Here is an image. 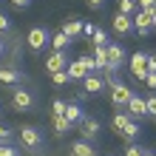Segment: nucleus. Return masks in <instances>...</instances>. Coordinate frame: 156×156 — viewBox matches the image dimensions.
<instances>
[{
  "instance_id": "36",
  "label": "nucleus",
  "mask_w": 156,
  "mask_h": 156,
  "mask_svg": "<svg viewBox=\"0 0 156 156\" xmlns=\"http://www.w3.org/2000/svg\"><path fill=\"white\" fill-rule=\"evenodd\" d=\"M85 3H88V9H102L105 0H85Z\"/></svg>"
},
{
  "instance_id": "19",
  "label": "nucleus",
  "mask_w": 156,
  "mask_h": 156,
  "mask_svg": "<svg viewBox=\"0 0 156 156\" xmlns=\"http://www.w3.org/2000/svg\"><path fill=\"white\" fill-rule=\"evenodd\" d=\"M71 156H94V148H91V142L80 139V142L71 145Z\"/></svg>"
},
{
  "instance_id": "18",
  "label": "nucleus",
  "mask_w": 156,
  "mask_h": 156,
  "mask_svg": "<svg viewBox=\"0 0 156 156\" xmlns=\"http://www.w3.org/2000/svg\"><path fill=\"white\" fill-rule=\"evenodd\" d=\"M128 122H131V116H128V111H116V114H114V119H111V128H114L116 133H122Z\"/></svg>"
},
{
  "instance_id": "28",
  "label": "nucleus",
  "mask_w": 156,
  "mask_h": 156,
  "mask_svg": "<svg viewBox=\"0 0 156 156\" xmlns=\"http://www.w3.org/2000/svg\"><path fill=\"white\" fill-rule=\"evenodd\" d=\"M145 102H148V116H153V119H156V94L145 97Z\"/></svg>"
},
{
  "instance_id": "14",
  "label": "nucleus",
  "mask_w": 156,
  "mask_h": 156,
  "mask_svg": "<svg viewBox=\"0 0 156 156\" xmlns=\"http://www.w3.org/2000/svg\"><path fill=\"white\" fill-rule=\"evenodd\" d=\"M62 116H66L71 125H82V119H85L88 114L82 111V108H80L77 102H68V105H66V114H62Z\"/></svg>"
},
{
  "instance_id": "41",
  "label": "nucleus",
  "mask_w": 156,
  "mask_h": 156,
  "mask_svg": "<svg viewBox=\"0 0 156 156\" xmlns=\"http://www.w3.org/2000/svg\"><path fill=\"white\" fill-rule=\"evenodd\" d=\"M153 12H156V6H153Z\"/></svg>"
},
{
  "instance_id": "5",
  "label": "nucleus",
  "mask_w": 156,
  "mask_h": 156,
  "mask_svg": "<svg viewBox=\"0 0 156 156\" xmlns=\"http://www.w3.org/2000/svg\"><path fill=\"white\" fill-rule=\"evenodd\" d=\"M131 94H133V91L128 88L125 82H119V80L111 85V102H114L116 108H128V102H131Z\"/></svg>"
},
{
  "instance_id": "15",
  "label": "nucleus",
  "mask_w": 156,
  "mask_h": 156,
  "mask_svg": "<svg viewBox=\"0 0 156 156\" xmlns=\"http://www.w3.org/2000/svg\"><path fill=\"white\" fill-rule=\"evenodd\" d=\"M20 80H23V74L14 66H3L0 68V82H6V85H20Z\"/></svg>"
},
{
  "instance_id": "35",
  "label": "nucleus",
  "mask_w": 156,
  "mask_h": 156,
  "mask_svg": "<svg viewBox=\"0 0 156 156\" xmlns=\"http://www.w3.org/2000/svg\"><path fill=\"white\" fill-rule=\"evenodd\" d=\"M12 6H14V9H29L31 0H12Z\"/></svg>"
},
{
  "instance_id": "8",
  "label": "nucleus",
  "mask_w": 156,
  "mask_h": 156,
  "mask_svg": "<svg viewBox=\"0 0 156 156\" xmlns=\"http://www.w3.org/2000/svg\"><path fill=\"white\" fill-rule=\"evenodd\" d=\"M131 74L136 80L148 77V54H145V51H133L131 54Z\"/></svg>"
},
{
  "instance_id": "13",
  "label": "nucleus",
  "mask_w": 156,
  "mask_h": 156,
  "mask_svg": "<svg viewBox=\"0 0 156 156\" xmlns=\"http://www.w3.org/2000/svg\"><path fill=\"white\" fill-rule=\"evenodd\" d=\"M82 88H85V94H99V91L105 88V77H99V74H88L85 80H82Z\"/></svg>"
},
{
  "instance_id": "27",
  "label": "nucleus",
  "mask_w": 156,
  "mask_h": 156,
  "mask_svg": "<svg viewBox=\"0 0 156 156\" xmlns=\"http://www.w3.org/2000/svg\"><path fill=\"white\" fill-rule=\"evenodd\" d=\"M60 114H66V102L62 99H54L51 102V116H60Z\"/></svg>"
},
{
  "instance_id": "40",
  "label": "nucleus",
  "mask_w": 156,
  "mask_h": 156,
  "mask_svg": "<svg viewBox=\"0 0 156 156\" xmlns=\"http://www.w3.org/2000/svg\"><path fill=\"white\" fill-rule=\"evenodd\" d=\"M3 51H6V43H0V54H3Z\"/></svg>"
},
{
  "instance_id": "37",
  "label": "nucleus",
  "mask_w": 156,
  "mask_h": 156,
  "mask_svg": "<svg viewBox=\"0 0 156 156\" xmlns=\"http://www.w3.org/2000/svg\"><path fill=\"white\" fill-rule=\"evenodd\" d=\"M148 71H156V54H148Z\"/></svg>"
},
{
  "instance_id": "32",
  "label": "nucleus",
  "mask_w": 156,
  "mask_h": 156,
  "mask_svg": "<svg viewBox=\"0 0 156 156\" xmlns=\"http://www.w3.org/2000/svg\"><path fill=\"white\" fill-rule=\"evenodd\" d=\"M145 85H148V88H156V71H148V77H145Z\"/></svg>"
},
{
  "instance_id": "17",
  "label": "nucleus",
  "mask_w": 156,
  "mask_h": 156,
  "mask_svg": "<svg viewBox=\"0 0 156 156\" xmlns=\"http://www.w3.org/2000/svg\"><path fill=\"white\" fill-rule=\"evenodd\" d=\"M74 43L68 37V34H62V31H57V34H51V48L54 51H68V45Z\"/></svg>"
},
{
  "instance_id": "4",
  "label": "nucleus",
  "mask_w": 156,
  "mask_h": 156,
  "mask_svg": "<svg viewBox=\"0 0 156 156\" xmlns=\"http://www.w3.org/2000/svg\"><path fill=\"white\" fill-rule=\"evenodd\" d=\"M12 108H14V111H31V108H34V94L29 88H14Z\"/></svg>"
},
{
  "instance_id": "1",
  "label": "nucleus",
  "mask_w": 156,
  "mask_h": 156,
  "mask_svg": "<svg viewBox=\"0 0 156 156\" xmlns=\"http://www.w3.org/2000/svg\"><path fill=\"white\" fill-rule=\"evenodd\" d=\"M68 77H71V82H82L88 74H94L97 71V66H94V57H88V54H82V57H77V60H71L68 62Z\"/></svg>"
},
{
  "instance_id": "6",
  "label": "nucleus",
  "mask_w": 156,
  "mask_h": 156,
  "mask_svg": "<svg viewBox=\"0 0 156 156\" xmlns=\"http://www.w3.org/2000/svg\"><path fill=\"white\" fill-rule=\"evenodd\" d=\"M111 29H114V34H119V37H128V34L133 31V17L116 12V14L111 17Z\"/></svg>"
},
{
  "instance_id": "21",
  "label": "nucleus",
  "mask_w": 156,
  "mask_h": 156,
  "mask_svg": "<svg viewBox=\"0 0 156 156\" xmlns=\"http://www.w3.org/2000/svg\"><path fill=\"white\" fill-rule=\"evenodd\" d=\"M94 66H97V71L108 68V51L105 48H94Z\"/></svg>"
},
{
  "instance_id": "38",
  "label": "nucleus",
  "mask_w": 156,
  "mask_h": 156,
  "mask_svg": "<svg viewBox=\"0 0 156 156\" xmlns=\"http://www.w3.org/2000/svg\"><path fill=\"white\" fill-rule=\"evenodd\" d=\"M151 20H153V29H156V12H151Z\"/></svg>"
},
{
  "instance_id": "39",
  "label": "nucleus",
  "mask_w": 156,
  "mask_h": 156,
  "mask_svg": "<svg viewBox=\"0 0 156 156\" xmlns=\"http://www.w3.org/2000/svg\"><path fill=\"white\" fill-rule=\"evenodd\" d=\"M142 156H156V151H145V153H142Z\"/></svg>"
},
{
  "instance_id": "24",
  "label": "nucleus",
  "mask_w": 156,
  "mask_h": 156,
  "mask_svg": "<svg viewBox=\"0 0 156 156\" xmlns=\"http://www.w3.org/2000/svg\"><path fill=\"white\" fill-rule=\"evenodd\" d=\"M91 43H94V48H105V45H108V31L97 29V31H94V37H91Z\"/></svg>"
},
{
  "instance_id": "30",
  "label": "nucleus",
  "mask_w": 156,
  "mask_h": 156,
  "mask_svg": "<svg viewBox=\"0 0 156 156\" xmlns=\"http://www.w3.org/2000/svg\"><path fill=\"white\" fill-rule=\"evenodd\" d=\"M136 3H139V12H153L156 0H136Z\"/></svg>"
},
{
  "instance_id": "34",
  "label": "nucleus",
  "mask_w": 156,
  "mask_h": 156,
  "mask_svg": "<svg viewBox=\"0 0 156 156\" xmlns=\"http://www.w3.org/2000/svg\"><path fill=\"white\" fill-rule=\"evenodd\" d=\"M9 136H12V131H9L6 125H0V145H3V142L9 139Z\"/></svg>"
},
{
  "instance_id": "22",
  "label": "nucleus",
  "mask_w": 156,
  "mask_h": 156,
  "mask_svg": "<svg viewBox=\"0 0 156 156\" xmlns=\"http://www.w3.org/2000/svg\"><path fill=\"white\" fill-rule=\"evenodd\" d=\"M71 128H74V125H71V122H68V119L62 116V114H60V116H54V131H57L60 136H66V133L71 131Z\"/></svg>"
},
{
  "instance_id": "9",
  "label": "nucleus",
  "mask_w": 156,
  "mask_h": 156,
  "mask_svg": "<svg viewBox=\"0 0 156 156\" xmlns=\"http://www.w3.org/2000/svg\"><path fill=\"white\" fill-rule=\"evenodd\" d=\"M105 51H108V66L119 71V68H122V62L128 60L125 48H122V45H119V43H108V45H105Z\"/></svg>"
},
{
  "instance_id": "33",
  "label": "nucleus",
  "mask_w": 156,
  "mask_h": 156,
  "mask_svg": "<svg viewBox=\"0 0 156 156\" xmlns=\"http://www.w3.org/2000/svg\"><path fill=\"white\" fill-rule=\"evenodd\" d=\"M9 29H12V20L6 14H0V31H9Z\"/></svg>"
},
{
  "instance_id": "29",
  "label": "nucleus",
  "mask_w": 156,
  "mask_h": 156,
  "mask_svg": "<svg viewBox=\"0 0 156 156\" xmlns=\"http://www.w3.org/2000/svg\"><path fill=\"white\" fill-rule=\"evenodd\" d=\"M142 153H145V151L139 148V145H133V142H131V145L125 148V156H142Z\"/></svg>"
},
{
  "instance_id": "2",
  "label": "nucleus",
  "mask_w": 156,
  "mask_h": 156,
  "mask_svg": "<svg viewBox=\"0 0 156 156\" xmlns=\"http://www.w3.org/2000/svg\"><path fill=\"white\" fill-rule=\"evenodd\" d=\"M20 145H23V148H29V151H40L43 148V131H40V128H34V125L20 128Z\"/></svg>"
},
{
  "instance_id": "3",
  "label": "nucleus",
  "mask_w": 156,
  "mask_h": 156,
  "mask_svg": "<svg viewBox=\"0 0 156 156\" xmlns=\"http://www.w3.org/2000/svg\"><path fill=\"white\" fill-rule=\"evenodd\" d=\"M26 43H29L31 51H43L45 45H51V34H48V29H43V26H34L29 31V37H26Z\"/></svg>"
},
{
  "instance_id": "11",
  "label": "nucleus",
  "mask_w": 156,
  "mask_h": 156,
  "mask_svg": "<svg viewBox=\"0 0 156 156\" xmlns=\"http://www.w3.org/2000/svg\"><path fill=\"white\" fill-rule=\"evenodd\" d=\"M68 68V57H66V51H54L45 57V71L48 74H57V71H66Z\"/></svg>"
},
{
  "instance_id": "31",
  "label": "nucleus",
  "mask_w": 156,
  "mask_h": 156,
  "mask_svg": "<svg viewBox=\"0 0 156 156\" xmlns=\"http://www.w3.org/2000/svg\"><path fill=\"white\" fill-rule=\"evenodd\" d=\"M94 31H97L94 23H82V37H94Z\"/></svg>"
},
{
  "instance_id": "16",
  "label": "nucleus",
  "mask_w": 156,
  "mask_h": 156,
  "mask_svg": "<svg viewBox=\"0 0 156 156\" xmlns=\"http://www.w3.org/2000/svg\"><path fill=\"white\" fill-rule=\"evenodd\" d=\"M62 34H68L71 40H77V37H82V20H77V17H68L66 23H62V29H60Z\"/></svg>"
},
{
  "instance_id": "12",
  "label": "nucleus",
  "mask_w": 156,
  "mask_h": 156,
  "mask_svg": "<svg viewBox=\"0 0 156 156\" xmlns=\"http://www.w3.org/2000/svg\"><path fill=\"white\" fill-rule=\"evenodd\" d=\"M80 131H82V139H85V142H94L97 136H99V122H97L94 116H85L82 125H80Z\"/></svg>"
},
{
  "instance_id": "25",
  "label": "nucleus",
  "mask_w": 156,
  "mask_h": 156,
  "mask_svg": "<svg viewBox=\"0 0 156 156\" xmlns=\"http://www.w3.org/2000/svg\"><path fill=\"white\" fill-rule=\"evenodd\" d=\"M51 82L54 85H68L71 77H68V71H57V74H51Z\"/></svg>"
},
{
  "instance_id": "20",
  "label": "nucleus",
  "mask_w": 156,
  "mask_h": 156,
  "mask_svg": "<svg viewBox=\"0 0 156 156\" xmlns=\"http://www.w3.org/2000/svg\"><path fill=\"white\" fill-rule=\"evenodd\" d=\"M139 133L142 131H139V122H136V119H131V122L125 125V131H122V136H125L128 142H136V136H139Z\"/></svg>"
},
{
  "instance_id": "23",
  "label": "nucleus",
  "mask_w": 156,
  "mask_h": 156,
  "mask_svg": "<svg viewBox=\"0 0 156 156\" xmlns=\"http://www.w3.org/2000/svg\"><path fill=\"white\" fill-rule=\"evenodd\" d=\"M119 12L128 14V17H133L136 12H139V3H136V0H119Z\"/></svg>"
},
{
  "instance_id": "10",
  "label": "nucleus",
  "mask_w": 156,
  "mask_h": 156,
  "mask_svg": "<svg viewBox=\"0 0 156 156\" xmlns=\"http://www.w3.org/2000/svg\"><path fill=\"white\" fill-rule=\"evenodd\" d=\"M133 31L139 37H148L153 31V20H151V12H136L133 14Z\"/></svg>"
},
{
  "instance_id": "7",
  "label": "nucleus",
  "mask_w": 156,
  "mask_h": 156,
  "mask_svg": "<svg viewBox=\"0 0 156 156\" xmlns=\"http://www.w3.org/2000/svg\"><path fill=\"white\" fill-rule=\"evenodd\" d=\"M128 116H131V119H136V122L148 116V102H145V97H139L136 91L131 94V102H128Z\"/></svg>"
},
{
  "instance_id": "26",
  "label": "nucleus",
  "mask_w": 156,
  "mask_h": 156,
  "mask_svg": "<svg viewBox=\"0 0 156 156\" xmlns=\"http://www.w3.org/2000/svg\"><path fill=\"white\" fill-rule=\"evenodd\" d=\"M0 156H20V151H17L14 145H9V142H3V145H0Z\"/></svg>"
}]
</instances>
